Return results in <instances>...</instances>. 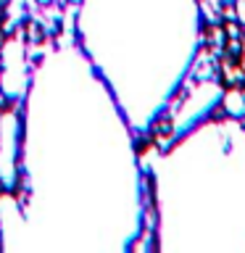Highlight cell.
Segmentation results:
<instances>
[{
    "mask_svg": "<svg viewBox=\"0 0 245 253\" xmlns=\"http://www.w3.org/2000/svg\"><path fill=\"white\" fill-rule=\"evenodd\" d=\"M171 132H174V119L163 111V114H158L153 119V134H158V137H169Z\"/></svg>",
    "mask_w": 245,
    "mask_h": 253,
    "instance_id": "cell-1",
    "label": "cell"
},
{
    "mask_svg": "<svg viewBox=\"0 0 245 253\" xmlns=\"http://www.w3.org/2000/svg\"><path fill=\"white\" fill-rule=\"evenodd\" d=\"M27 40L32 45H40L45 40V29H42V24H40L37 19H29L27 21Z\"/></svg>",
    "mask_w": 245,
    "mask_h": 253,
    "instance_id": "cell-2",
    "label": "cell"
}]
</instances>
